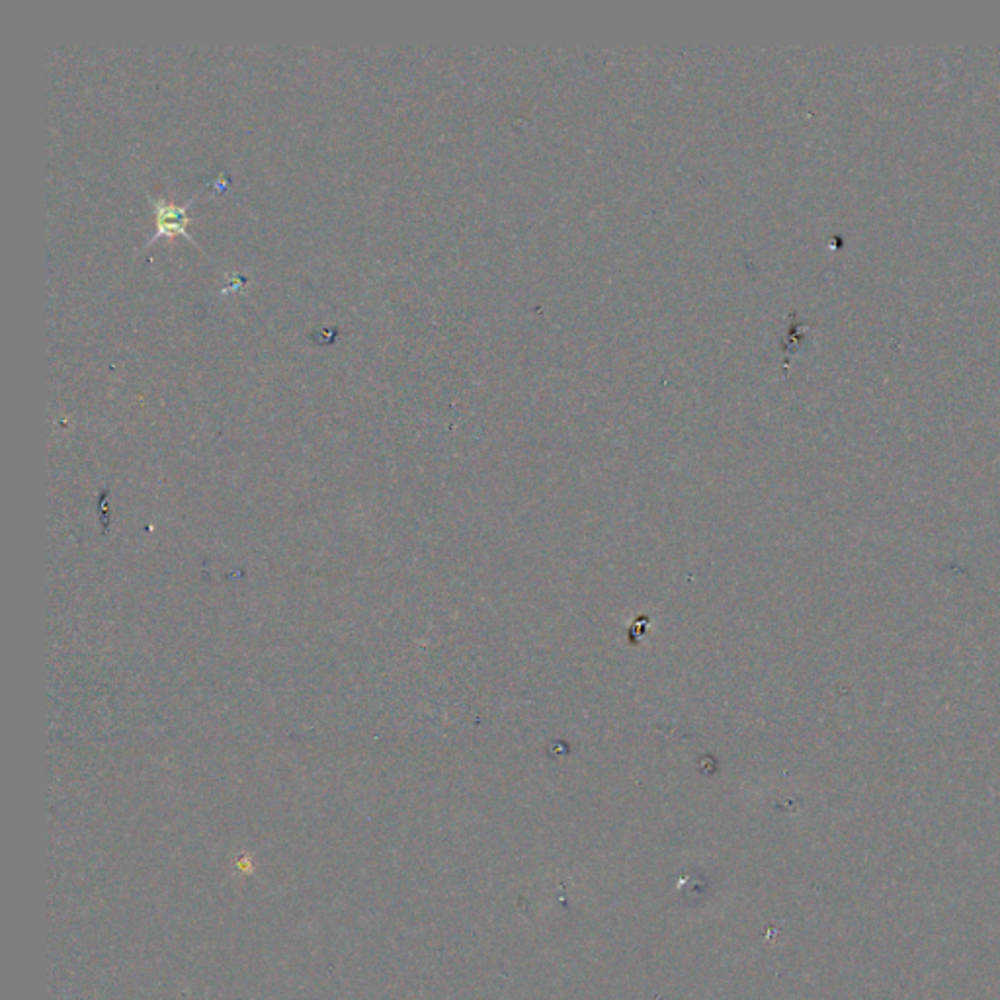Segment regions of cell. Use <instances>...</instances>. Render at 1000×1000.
Here are the masks:
<instances>
[{
    "label": "cell",
    "mask_w": 1000,
    "mask_h": 1000,
    "mask_svg": "<svg viewBox=\"0 0 1000 1000\" xmlns=\"http://www.w3.org/2000/svg\"><path fill=\"white\" fill-rule=\"evenodd\" d=\"M153 206H155V213H157V235L150 239V242L159 239V237H165V235L176 233L183 235L188 241H192V237L186 231V223L190 221L186 213L192 206V201H188L184 206H175V204H168V201L153 200Z\"/></svg>",
    "instance_id": "cell-1"
}]
</instances>
